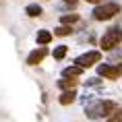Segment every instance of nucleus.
I'll use <instances>...</instances> for the list:
<instances>
[{
  "instance_id": "nucleus-1",
  "label": "nucleus",
  "mask_w": 122,
  "mask_h": 122,
  "mask_svg": "<svg viewBox=\"0 0 122 122\" xmlns=\"http://www.w3.org/2000/svg\"><path fill=\"white\" fill-rule=\"evenodd\" d=\"M116 110H118V106L112 99H97L93 103H85V114H87L89 120H99V118L108 120Z\"/></svg>"
},
{
  "instance_id": "nucleus-2",
  "label": "nucleus",
  "mask_w": 122,
  "mask_h": 122,
  "mask_svg": "<svg viewBox=\"0 0 122 122\" xmlns=\"http://www.w3.org/2000/svg\"><path fill=\"white\" fill-rule=\"evenodd\" d=\"M122 44V27H110L99 39V48L103 52H114Z\"/></svg>"
},
{
  "instance_id": "nucleus-3",
  "label": "nucleus",
  "mask_w": 122,
  "mask_h": 122,
  "mask_svg": "<svg viewBox=\"0 0 122 122\" xmlns=\"http://www.w3.org/2000/svg\"><path fill=\"white\" fill-rule=\"evenodd\" d=\"M120 10H122V6L118 2H103V4H97L91 15H93L95 21H110L116 15H120Z\"/></svg>"
},
{
  "instance_id": "nucleus-4",
  "label": "nucleus",
  "mask_w": 122,
  "mask_h": 122,
  "mask_svg": "<svg viewBox=\"0 0 122 122\" xmlns=\"http://www.w3.org/2000/svg\"><path fill=\"white\" fill-rule=\"evenodd\" d=\"M97 75L103 79H108V81H116L118 77H122V62L118 64H112V62H99L97 64Z\"/></svg>"
},
{
  "instance_id": "nucleus-5",
  "label": "nucleus",
  "mask_w": 122,
  "mask_h": 122,
  "mask_svg": "<svg viewBox=\"0 0 122 122\" xmlns=\"http://www.w3.org/2000/svg\"><path fill=\"white\" fill-rule=\"evenodd\" d=\"M102 62V52L99 50H89L85 52V54H79L75 58V64L81 66V68H89V66H95Z\"/></svg>"
},
{
  "instance_id": "nucleus-6",
  "label": "nucleus",
  "mask_w": 122,
  "mask_h": 122,
  "mask_svg": "<svg viewBox=\"0 0 122 122\" xmlns=\"http://www.w3.org/2000/svg\"><path fill=\"white\" fill-rule=\"evenodd\" d=\"M46 56H48V48H46V46L35 48L33 52H29V56H27V64H29V66H37Z\"/></svg>"
},
{
  "instance_id": "nucleus-7",
  "label": "nucleus",
  "mask_w": 122,
  "mask_h": 122,
  "mask_svg": "<svg viewBox=\"0 0 122 122\" xmlns=\"http://www.w3.org/2000/svg\"><path fill=\"white\" fill-rule=\"evenodd\" d=\"M77 79H72V77H62L60 79V81H58V89H62V91H71V89H75V87H77Z\"/></svg>"
},
{
  "instance_id": "nucleus-8",
  "label": "nucleus",
  "mask_w": 122,
  "mask_h": 122,
  "mask_svg": "<svg viewBox=\"0 0 122 122\" xmlns=\"http://www.w3.org/2000/svg\"><path fill=\"white\" fill-rule=\"evenodd\" d=\"M52 37H54V33L48 31V29H39L37 35H35V39H37V44H39V46H48V44L52 41Z\"/></svg>"
},
{
  "instance_id": "nucleus-9",
  "label": "nucleus",
  "mask_w": 122,
  "mask_h": 122,
  "mask_svg": "<svg viewBox=\"0 0 122 122\" xmlns=\"http://www.w3.org/2000/svg\"><path fill=\"white\" fill-rule=\"evenodd\" d=\"M85 68H81V66L72 64V66H66V68H62V77H72V79H79L81 75H83Z\"/></svg>"
},
{
  "instance_id": "nucleus-10",
  "label": "nucleus",
  "mask_w": 122,
  "mask_h": 122,
  "mask_svg": "<svg viewBox=\"0 0 122 122\" xmlns=\"http://www.w3.org/2000/svg\"><path fill=\"white\" fill-rule=\"evenodd\" d=\"M75 99H77V91H75V89L62 91V93H60V97H58V102L62 103V106H68V103H72Z\"/></svg>"
},
{
  "instance_id": "nucleus-11",
  "label": "nucleus",
  "mask_w": 122,
  "mask_h": 122,
  "mask_svg": "<svg viewBox=\"0 0 122 122\" xmlns=\"http://www.w3.org/2000/svg\"><path fill=\"white\" fill-rule=\"evenodd\" d=\"M71 33H72L71 25H58L56 29H54V35H58V37H66V35H71Z\"/></svg>"
},
{
  "instance_id": "nucleus-12",
  "label": "nucleus",
  "mask_w": 122,
  "mask_h": 122,
  "mask_svg": "<svg viewBox=\"0 0 122 122\" xmlns=\"http://www.w3.org/2000/svg\"><path fill=\"white\" fill-rule=\"evenodd\" d=\"M41 13H44V10H41L39 4H27V8H25V15H27V17H39Z\"/></svg>"
},
{
  "instance_id": "nucleus-13",
  "label": "nucleus",
  "mask_w": 122,
  "mask_h": 122,
  "mask_svg": "<svg viewBox=\"0 0 122 122\" xmlns=\"http://www.w3.org/2000/svg\"><path fill=\"white\" fill-rule=\"evenodd\" d=\"M66 52H68V46H56L54 52H52V56H54V60H62L66 56Z\"/></svg>"
},
{
  "instance_id": "nucleus-14",
  "label": "nucleus",
  "mask_w": 122,
  "mask_h": 122,
  "mask_svg": "<svg viewBox=\"0 0 122 122\" xmlns=\"http://www.w3.org/2000/svg\"><path fill=\"white\" fill-rule=\"evenodd\" d=\"M77 21H79V15H75V13L62 15V17H60V25H71L72 27V23H77Z\"/></svg>"
},
{
  "instance_id": "nucleus-15",
  "label": "nucleus",
  "mask_w": 122,
  "mask_h": 122,
  "mask_svg": "<svg viewBox=\"0 0 122 122\" xmlns=\"http://www.w3.org/2000/svg\"><path fill=\"white\" fill-rule=\"evenodd\" d=\"M106 122H122V108H118V110H116V112L110 116Z\"/></svg>"
},
{
  "instance_id": "nucleus-16",
  "label": "nucleus",
  "mask_w": 122,
  "mask_h": 122,
  "mask_svg": "<svg viewBox=\"0 0 122 122\" xmlns=\"http://www.w3.org/2000/svg\"><path fill=\"white\" fill-rule=\"evenodd\" d=\"M112 60H118V62H122V48H116L114 52H110V62Z\"/></svg>"
},
{
  "instance_id": "nucleus-17",
  "label": "nucleus",
  "mask_w": 122,
  "mask_h": 122,
  "mask_svg": "<svg viewBox=\"0 0 122 122\" xmlns=\"http://www.w3.org/2000/svg\"><path fill=\"white\" fill-rule=\"evenodd\" d=\"M99 83H102L99 79H89V81H87V87H93V85H99Z\"/></svg>"
},
{
  "instance_id": "nucleus-18",
  "label": "nucleus",
  "mask_w": 122,
  "mask_h": 122,
  "mask_svg": "<svg viewBox=\"0 0 122 122\" xmlns=\"http://www.w3.org/2000/svg\"><path fill=\"white\" fill-rule=\"evenodd\" d=\"M62 2H64V4H68V6H75L79 0H62Z\"/></svg>"
},
{
  "instance_id": "nucleus-19",
  "label": "nucleus",
  "mask_w": 122,
  "mask_h": 122,
  "mask_svg": "<svg viewBox=\"0 0 122 122\" xmlns=\"http://www.w3.org/2000/svg\"><path fill=\"white\" fill-rule=\"evenodd\" d=\"M87 2H91V4H95V6H97V4H103V0H87Z\"/></svg>"
}]
</instances>
